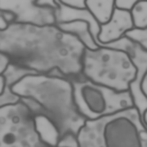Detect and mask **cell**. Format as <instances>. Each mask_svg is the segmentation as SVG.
<instances>
[{
  "instance_id": "277c9868",
  "label": "cell",
  "mask_w": 147,
  "mask_h": 147,
  "mask_svg": "<svg viewBox=\"0 0 147 147\" xmlns=\"http://www.w3.org/2000/svg\"><path fill=\"white\" fill-rule=\"evenodd\" d=\"M137 74V68L126 51L107 46L84 50L82 75L94 84L117 92L126 91Z\"/></svg>"
},
{
  "instance_id": "6da1fadb",
  "label": "cell",
  "mask_w": 147,
  "mask_h": 147,
  "mask_svg": "<svg viewBox=\"0 0 147 147\" xmlns=\"http://www.w3.org/2000/svg\"><path fill=\"white\" fill-rule=\"evenodd\" d=\"M10 89L33 115L48 121L57 135V147H78L77 136L86 119L74 101V85L58 75L29 74Z\"/></svg>"
},
{
  "instance_id": "7c38bea8",
  "label": "cell",
  "mask_w": 147,
  "mask_h": 147,
  "mask_svg": "<svg viewBox=\"0 0 147 147\" xmlns=\"http://www.w3.org/2000/svg\"><path fill=\"white\" fill-rule=\"evenodd\" d=\"M29 74L35 73H33L29 71L10 63L2 75L5 78L6 85L11 87L23 76Z\"/></svg>"
},
{
  "instance_id": "2e32d148",
  "label": "cell",
  "mask_w": 147,
  "mask_h": 147,
  "mask_svg": "<svg viewBox=\"0 0 147 147\" xmlns=\"http://www.w3.org/2000/svg\"><path fill=\"white\" fill-rule=\"evenodd\" d=\"M117 9L129 11L138 0H114Z\"/></svg>"
},
{
  "instance_id": "5b68a950",
  "label": "cell",
  "mask_w": 147,
  "mask_h": 147,
  "mask_svg": "<svg viewBox=\"0 0 147 147\" xmlns=\"http://www.w3.org/2000/svg\"><path fill=\"white\" fill-rule=\"evenodd\" d=\"M72 83L76 109L86 120L96 119L133 107L128 91L117 92L87 80Z\"/></svg>"
},
{
  "instance_id": "9a60e30c",
  "label": "cell",
  "mask_w": 147,
  "mask_h": 147,
  "mask_svg": "<svg viewBox=\"0 0 147 147\" xmlns=\"http://www.w3.org/2000/svg\"><path fill=\"white\" fill-rule=\"evenodd\" d=\"M57 3L69 8L76 9H86V0H56Z\"/></svg>"
},
{
  "instance_id": "30bf717a",
  "label": "cell",
  "mask_w": 147,
  "mask_h": 147,
  "mask_svg": "<svg viewBox=\"0 0 147 147\" xmlns=\"http://www.w3.org/2000/svg\"><path fill=\"white\" fill-rule=\"evenodd\" d=\"M85 6L99 25L110 20L115 8L114 0H86Z\"/></svg>"
},
{
  "instance_id": "e0dca14e",
  "label": "cell",
  "mask_w": 147,
  "mask_h": 147,
  "mask_svg": "<svg viewBox=\"0 0 147 147\" xmlns=\"http://www.w3.org/2000/svg\"><path fill=\"white\" fill-rule=\"evenodd\" d=\"M35 4L41 7H47L57 10L59 7V4L56 0H35Z\"/></svg>"
},
{
  "instance_id": "5bb4252c",
  "label": "cell",
  "mask_w": 147,
  "mask_h": 147,
  "mask_svg": "<svg viewBox=\"0 0 147 147\" xmlns=\"http://www.w3.org/2000/svg\"><path fill=\"white\" fill-rule=\"evenodd\" d=\"M19 100L20 98L11 91L10 87L7 86L4 92L0 95V107L16 103Z\"/></svg>"
},
{
  "instance_id": "ffe728a7",
  "label": "cell",
  "mask_w": 147,
  "mask_h": 147,
  "mask_svg": "<svg viewBox=\"0 0 147 147\" xmlns=\"http://www.w3.org/2000/svg\"><path fill=\"white\" fill-rule=\"evenodd\" d=\"M54 147H57V146H54Z\"/></svg>"
},
{
  "instance_id": "7a4b0ae2",
  "label": "cell",
  "mask_w": 147,
  "mask_h": 147,
  "mask_svg": "<svg viewBox=\"0 0 147 147\" xmlns=\"http://www.w3.org/2000/svg\"><path fill=\"white\" fill-rule=\"evenodd\" d=\"M85 48L77 37L56 24H21L19 49L11 64L35 74L57 71L72 82H84L82 60Z\"/></svg>"
},
{
  "instance_id": "8fae6325",
  "label": "cell",
  "mask_w": 147,
  "mask_h": 147,
  "mask_svg": "<svg viewBox=\"0 0 147 147\" xmlns=\"http://www.w3.org/2000/svg\"><path fill=\"white\" fill-rule=\"evenodd\" d=\"M129 11L133 27L147 28V0H138Z\"/></svg>"
},
{
  "instance_id": "ba28073f",
  "label": "cell",
  "mask_w": 147,
  "mask_h": 147,
  "mask_svg": "<svg viewBox=\"0 0 147 147\" xmlns=\"http://www.w3.org/2000/svg\"><path fill=\"white\" fill-rule=\"evenodd\" d=\"M133 28L130 11L115 8L110 20L100 25L97 41L100 46H106L120 40Z\"/></svg>"
},
{
  "instance_id": "3957f363",
  "label": "cell",
  "mask_w": 147,
  "mask_h": 147,
  "mask_svg": "<svg viewBox=\"0 0 147 147\" xmlns=\"http://www.w3.org/2000/svg\"><path fill=\"white\" fill-rule=\"evenodd\" d=\"M147 127L134 107L96 119L79 130L78 147H147Z\"/></svg>"
},
{
  "instance_id": "4fadbf2b",
  "label": "cell",
  "mask_w": 147,
  "mask_h": 147,
  "mask_svg": "<svg viewBox=\"0 0 147 147\" xmlns=\"http://www.w3.org/2000/svg\"><path fill=\"white\" fill-rule=\"evenodd\" d=\"M124 37L147 50V28L141 29L133 27L125 33Z\"/></svg>"
},
{
  "instance_id": "9c48e42d",
  "label": "cell",
  "mask_w": 147,
  "mask_h": 147,
  "mask_svg": "<svg viewBox=\"0 0 147 147\" xmlns=\"http://www.w3.org/2000/svg\"><path fill=\"white\" fill-rule=\"evenodd\" d=\"M56 24L61 30L77 37L86 48L94 50L100 47L92 37L90 24L87 21L83 20H75Z\"/></svg>"
},
{
  "instance_id": "d6986e66",
  "label": "cell",
  "mask_w": 147,
  "mask_h": 147,
  "mask_svg": "<svg viewBox=\"0 0 147 147\" xmlns=\"http://www.w3.org/2000/svg\"><path fill=\"white\" fill-rule=\"evenodd\" d=\"M6 86L7 85L6 84L5 78L2 74H1L0 75V95L4 92V91L6 88Z\"/></svg>"
},
{
  "instance_id": "ac0fdd59",
  "label": "cell",
  "mask_w": 147,
  "mask_h": 147,
  "mask_svg": "<svg viewBox=\"0 0 147 147\" xmlns=\"http://www.w3.org/2000/svg\"><path fill=\"white\" fill-rule=\"evenodd\" d=\"M9 64L10 60L8 57L6 55L0 53V75L3 72Z\"/></svg>"
},
{
  "instance_id": "52a82bcc",
  "label": "cell",
  "mask_w": 147,
  "mask_h": 147,
  "mask_svg": "<svg viewBox=\"0 0 147 147\" xmlns=\"http://www.w3.org/2000/svg\"><path fill=\"white\" fill-rule=\"evenodd\" d=\"M0 10L11 14L15 23L36 25L56 23V10L37 6L35 0H0Z\"/></svg>"
},
{
  "instance_id": "8992f818",
  "label": "cell",
  "mask_w": 147,
  "mask_h": 147,
  "mask_svg": "<svg viewBox=\"0 0 147 147\" xmlns=\"http://www.w3.org/2000/svg\"><path fill=\"white\" fill-rule=\"evenodd\" d=\"M0 147H51L42 140L33 115L20 100L0 107Z\"/></svg>"
}]
</instances>
